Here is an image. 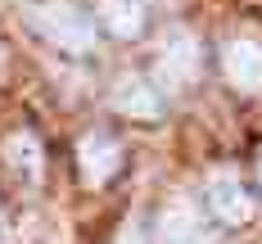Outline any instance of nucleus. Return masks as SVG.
<instances>
[{
  "mask_svg": "<svg viewBox=\"0 0 262 244\" xmlns=\"http://www.w3.org/2000/svg\"><path fill=\"white\" fill-rule=\"evenodd\" d=\"M27 23L36 27L50 46H59L68 54H86L95 46V23H91V14H81L73 0H41V5H32Z\"/></svg>",
  "mask_w": 262,
  "mask_h": 244,
  "instance_id": "f257e3e1",
  "label": "nucleus"
},
{
  "mask_svg": "<svg viewBox=\"0 0 262 244\" xmlns=\"http://www.w3.org/2000/svg\"><path fill=\"white\" fill-rule=\"evenodd\" d=\"M118 163H122V149H118V140L108 131H86L77 140V172L91 190L108 186L113 172H118Z\"/></svg>",
  "mask_w": 262,
  "mask_h": 244,
  "instance_id": "f03ea898",
  "label": "nucleus"
},
{
  "mask_svg": "<svg viewBox=\"0 0 262 244\" xmlns=\"http://www.w3.org/2000/svg\"><path fill=\"white\" fill-rule=\"evenodd\" d=\"M204 199H208L212 217H217V221H226V226H244V221L253 217V199H249V190L239 186V176H231V172L208 176Z\"/></svg>",
  "mask_w": 262,
  "mask_h": 244,
  "instance_id": "7ed1b4c3",
  "label": "nucleus"
},
{
  "mask_svg": "<svg viewBox=\"0 0 262 244\" xmlns=\"http://www.w3.org/2000/svg\"><path fill=\"white\" fill-rule=\"evenodd\" d=\"M194 73H199V46H194V36L190 32H172L163 41V50H158V77L167 81V91H177V86H190Z\"/></svg>",
  "mask_w": 262,
  "mask_h": 244,
  "instance_id": "20e7f679",
  "label": "nucleus"
},
{
  "mask_svg": "<svg viewBox=\"0 0 262 244\" xmlns=\"http://www.w3.org/2000/svg\"><path fill=\"white\" fill-rule=\"evenodd\" d=\"M222 68L235 91H262V46L258 41H226L222 46Z\"/></svg>",
  "mask_w": 262,
  "mask_h": 244,
  "instance_id": "39448f33",
  "label": "nucleus"
},
{
  "mask_svg": "<svg viewBox=\"0 0 262 244\" xmlns=\"http://www.w3.org/2000/svg\"><path fill=\"white\" fill-rule=\"evenodd\" d=\"M154 244H208V231H204V217L190 204H172L158 213V231Z\"/></svg>",
  "mask_w": 262,
  "mask_h": 244,
  "instance_id": "423d86ee",
  "label": "nucleus"
},
{
  "mask_svg": "<svg viewBox=\"0 0 262 244\" xmlns=\"http://www.w3.org/2000/svg\"><path fill=\"white\" fill-rule=\"evenodd\" d=\"M0 154H5V167H9L18 181H27V186H36V181H41V172H46V154H41V140H36L32 131L5 136Z\"/></svg>",
  "mask_w": 262,
  "mask_h": 244,
  "instance_id": "0eeeda50",
  "label": "nucleus"
},
{
  "mask_svg": "<svg viewBox=\"0 0 262 244\" xmlns=\"http://www.w3.org/2000/svg\"><path fill=\"white\" fill-rule=\"evenodd\" d=\"M113 108L127 113V118H158L163 104H158V91L145 77H122L113 86Z\"/></svg>",
  "mask_w": 262,
  "mask_h": 244,
  "instance_id": "6e6552de",
  "label": "nucleus"
},
{
  "mask_svg": "<svg viewBox=\"0 0 262 244\" xmlns=\"http://www.w3.org/2000/svg\"><path fill=\"white\" fill-rule=\"evenodd\" d=\"M95 9H100V23L122 41L140 36V27H145V5L140 0H100Z\"/></svg>",
  "mask_w": 262,
  "mask_h": 244,
  "instance_id": "1a4fd4ad",
  "label": "nucleus"
},
{
  "mask_svg": "<svg viewBox=\"0 0 262 244\" xmlns=\"http://www.w3.org/2000/svg\"><path fill=\"white\" fill-rule=\"evenodd\" d=\"M118 244H140V231H136V221H127V226H122V235H118Z\"/></svg>",
  "mask_w": 262,
  "mask_h": 244,
  "instance_id": "9d476101",
  "label": "nucleus"
},
{
  "mask_svg": "<svg viewBox=\"0 0 262 244\" xmlns=\"http://www.w3.org/2000/svg\"><path fill=\"white\" fill-rule=\"evenodd\" d=\"M0 240H5V221H0Z\"/></svg>",
  "mask_w": 262,
  "mask_h": 244,
  "instance_id": "9b49d317",
  "label": "nucleus"
},
{
  "mask_svg": "<svg viewBox=\"0 0 262 244\" xmlns=\"http://www.w3.org/2000/svg\"><path fill=\"white\" fill-rule=\"evenodd\" d=\"M0 63H5V46H0Z\"/></svg>",
  "mask_w": 262,
  "mask_h": 244,
  "instance_id": "f8f14e48",
  "label": "nucleus"
},
{
  "mask_svg": "<svg viewBox=\"0 0 262 244\" xmlns=\"http://www.w3.org/2000/svg\"><path fill=\"white\" fill-rule=\"evenodd\" d=\"M258 176H262V172H258Z\"/></svg>",
  "mask_w": 262,
  "mask_h": 244,
  "instance_id": "ddd939ff",
  "label": "nucleus"
}]
</instances>
